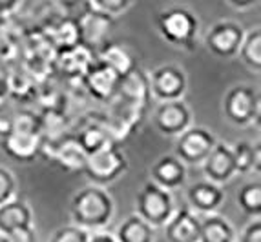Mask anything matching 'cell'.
I'll list each match as a JSON object with an SVG mask.
<instances>
[{
    "label": "cell",
    "mask_w": 261,
    "mask_h": 242,
    "mask_svg": "<svg viewBox=\"0 0 261 242\" xmlns=\"http://www.w3.org/2000/svg\"><path fill=\"white\" fill-rule=\"evenodd\" d=\"M115 97L121 99V100H124V102L135 104V106L146 109L150 99H152L148 75L144 73L141 68H134L130 73H126L124 77H121Z\"/></svg>",
    "instance_id": "15"
},
{
    "label": "cell",
    "mask_w": 261,
    "mask_h": 242,
    "mask_svg": "<svg viewBox=\"0 0 261 242\" xmlns=\"http://www.w3.org/2000/svg\"><path fill=\"white\" fill-rule=\"evenodd\" d=\"M0 242H9V240L6 237H0Z\"/></svg>",
    "instance_id": "42"
},
{
    "label": "cell",
    "mask_w": 261,
    "mask_h": 242,
    "mask_svg": "<svg viewBox=\"0 0 261 242\" xmlns=\"http://www.w3.org/2000/svg\"><path fill=\"white\" fill-rule=\"evenodd\" d=\"M88 242H117V238L113 237V235L110 233H90V238H88Z\"/></svg>",
    "instance_id": "39"
},
{
    "label": "cell",
    "mask_w": 261,
    "mask_h": 242,
    "mask_svg": "<svg viewBox=\"0 0 261 242\" xmlns=\"http://www.w3.org/2000/svg\"><path fill=\"white\" fill-rule=\"evenodd\" d=\"M44 35L48 37L49 44L53 46L57 53L71 49L81 44V37H79V26L75 17L71 15H61V17L53 20L48 27H44Z\"/></svg>",
    "instance_id": "20"
},
{
    "label": "cell",
    "mask_w": 261,
    "mask_h": 242,
    "mask_svg": "<svg viewBox=\"0 0 261 242\" xmlns=\"http://www.w3.org/2000/svg\"><path fill=\"white\" fill-rule=\"evenodd\" d=\"M240 242H261V219L254 217V221L247 224L243 233L240 235Z\"/></svg>",
    "instance_id": "34"
},
{
    "label": "cell",
    "mask_w": 261,
    "mask_h": 242,
    "mask_svg": "<svg viewBox=\"0 0 261 242\" xmlns=\"http://www.w3.org/2000/svg\"><path fill=\"white\" fill-rule=\"evenodd\" d=\"M150 93L159 102L165 100H177L185 95L188 86L187 73L177 64H165L153 69L152 75H148Z\"/></svg>",
    "instance_id": "10"
},
{
    "label": "cell",
    "mask_w": 261,
    "mask_h": 242,
    "mask_svg": "<svg viewBox=\"0 0 261 242\" xmlns=\"http://www.w3.org/2000/svg\"><path fill=\"white\" fill-rule=\"evenodd\" d=\"M238 206L243 209L247 215L259 217L261 213V184L259 182H248L238 190L236 195Z\"/></svg>",
    "instance_id": "28"
},
{
    "label": "cell",
    "mask_w": 261,
    "mask_h": 242,
    "mask_svg": "<svg viewBox=\"0 0 261 242\" xmlns=\"http://www.w3.org/2000/svg\"><path fill=\"white\" fill-rule=\"evenodd\" d=\"M11 69L13 68L9 64V56L4 55V53H0V82H6V78H8Z\"/></svg>",
    "instance_id": "38"
},
{
    "label": "cell",
    "mask_w": 261,
    "mask_h": 242,
    "mask_svg": "<svg viewBox=\"0 0 261 242\" xmlns=\"http://www.w3.org/2000/svg\"><path fill=\"white\" fill-rule=\"evenodd\" d=\"M144 117V108H139L135 104L124 102V100L113 97L108 102V113L102 117L106 130L115 144L124 142L139 128L141 120Z\"/></svg>",
    "instance_id": "8"
},
{
    "label": "cell",
    "mask_w": 261,
    "mask_h": 242,
    "mask_svg": "<svg viewBox=\"0 0 261 242\" xmlns=\"http://www.w3.org/2000/svg\"><path fill=\"white\" fill-rule=\"evenodd\" d=\"M42 153L66 173H83L88 159V153L75 140V137H64L61 140H53V142H42L40 155Z\"/></svg>",
    "instance_id": "12"
},
{
    "label": "cell",
    "mask_w": 261,
    "mask_h": 242,
    "mask_svg": "<svg viewBox=\"0 0 261 242\" xmlns=\"http://www.w3.org/2000/svg\"><path fill=\"white\" fill-rule=\"evenodd\" d=\"M79 26V37H81V46L92 51L93 55H99L100 49L110 42L112 31L115 27V18L100 9L93 8L90 0H86L81 8L79 15L75 17Z\"/></svg>",
    "instance_id": "4"
},
{
    "label": "cell",
    "mask_w": 261,
    "mask_h": 242,
    "mask_svg": "<svg viewBox=\"0 0 261 242\" xmlns=\"http://www.w3.org/2000/svg\"><path fill=\"white\" fill-rule=\"evenodd\" d=\"M134 0H90V4L93 8L100 9V11H105L108 15H119V13H124L128 8L132 6Z\"/></svg>",
    "instance_id": "33"
},
{
    "label": "cell",
    "mask_w": 261,
    "mask_h": 242,
    "mask_svg": "<svg viewBox=\"0 0 261 242\" xmlns=\"http://www.w3.org/2000/svg\"><path fill=\"white\" fill-rule=\"evenodd\" d=\"M2 149L15 162H33L40 155L42 133H40V115L28 109H18L13 126L8 135L0 138Z\"/></svg>",
    "instance_id": "1"
},
{
    "label": "cell",
    "mask_w": 261,
    "mask_h": 242,
    "mask_svg": "<svg viewBox=\"0 0 261 242\" xmlns=\"http://www.w3.org/2000/svg\"><path fill=\"white\" fill-rule=\"evenodd\" d=\"M18 109H20V104L6 89L0 91V138L9 133Z\"/></svg>",
    "instance_id": "29"
},
{
    "label": "cell",
    "mask_w": 261,
    "mask_h": 242,
    "mask_svg": "<svg viewBox=\"0 0 261 242\" xmlns=\"http://www.w3.org/2000/svg\"><path fill=\"white\" fill-rule=\"evenodd\" d=\"M216 144L218 140L214 133H210L205 128H199V126L187 128L183 133L177 135L175 157L183 160L185 164H201Z\"/></svg>",
    "instance_id": "9"
},
{
    "label": "cell",
    "mask_w": 261,
    "mask_h": 242,
    "mask_svg": "<svg viewBox=\"0 0 261 242\" xmlns=\"http://www.w3.org/2000/svg\"><path fill=\"white\" fill-rule=\"evenodd\" d=\"M90 233H92V231L79 228V226H75V224L64 226V228L57 229L49 242H88Z\"/></svg>",
    "instance_id": "31"
},
{
    "label": "cell",
    "mask_w": 261,
    "mask_h": 242,
    "mask_svg": "<svg viewBox=\"0 0 261 242\" xmlns=\"http://www.w3.org/2000/svg\"><path fill=\"white\" fill-rule=\"evenodd\" d=\"M53 2H55V4L62 9V11H68V13H71V11H75V9L81 8L86 0H53Z\"/></svg>",
    "instance_id": "36"
},
{
    "label": "cell",
    "mask_w": 261,
    "mask_h": 242,
    "mask_svg": "<svg viewBox=\"0 0 261 242\" xmlns=\"http://www.w3.org/2000/svg\"><path fill=\"white\" fill-rule=\"evenodd\" d=\"M17 193V178L13 173L0 166V204L11 200Z\"/></svg>",
    "instance_id": "32"
},
{
    "label": "cell",
    "mask_w": 261,
    "mask_h": 242,
    "mask_svg": "<svg viewBox=\"0 0 261 242\" xmlns=\"http://www.w3.org/2000/svg\"><path fill=\"white\" fill-rule=\"evenodd\" d=\"M261 168V146L259 142L254 144V171H259Z\"/></svg>",
    "instance_id": "41"
},
{
    "label": "cell",
    "mask_w": 261,
    "mask_h": 242,
    "mask_svg": "<svg viewBox=\"0 0 261 242\" xmlns=\"http://www.w3.org/2000/svg\"><path fill=\"white\" fill-rule=\"evenodd\" d=\"M119 80H121V77L110 66L99 60L97 56L95 60L90 64V68L86 69V73L81 77V82H83V87L86 89L88 95L99 100V102L106 104L117 93Z\"/></svg>",
    "instance_id": "13"
},
{
    "label": "cell",
    "mask_w": 261,
    "mask_h": 242,
    "mask_svg": "<svg viewBox=\"0 0 261 242\" xmlns=\"http://www.w3.org/2000/svg\"><path fill=\"white\" fill-rule=\"evenodd\" d=\"M236 231L232 224L221 215H206V219L201 221L199 240L197 242H234Z\"/></svg>",
    "instance_id": "25"
},
{
    "label": "cell",
    "mask_w": 261,
    "mask_h": 242,
    "mask_svg": "<svg viewBox=\"0 0 261 242\" xmlns=\"http://www.w3.org/2000/svg\"><path fill=\"white\" fill-rule=\"evenodd\" d=\"M150 178L153 184L165 190H175L187 178V164L175 155H163L153 162L150 169Z\"/></svg>",
    "instance_id": "18"
},
{
    "label": "cell",
    "mask_w": 261,
    "mask_h": 242,
    "mask_svg": "<svg viewBox=\"0 0 261 242\" xmlns=\"http://www.w3.org/2000/svg\"><path fill=\"white\" fill-rule=\"evenodd\" d=\"M135 209H137L135 215H139L152 228H163L170 219V215L174 213V200H172V195L168 190L157 186L150 180L137 193Z\"/></svg>",
    "instance_id": "7"
},
{
    "label": "cell",
    "mask_w": 261,
    "mask_h": 242,
    "mask_svg": "<svg viewBox=\"0 0 261 242\" xmlns=\"http://www.w3.org/2000/svg\"><path fill=\"white\" fill-rule=\"evenodd\" d=\"M113 199L100 186H86L73 195L70 202L71 221L75 226L88 231H97L110 224L113 217Z\"/></svg>",
    "instance_id": "2"
},
{
    "label": "cell",
    "mask_w": 261,
    "mask_h": 242,
    "mask_svg": "<svg viewBox=\"0 0 261 242\" xmlns=\"http://www.w3.org/2000/svg\"><path fill=\"white\" fill-rule=\"evenodd\" d=\"M201 221L188 207L174 209L165 224V235L168 242H197L199 240Z\"/></svg>",
    "instance_id": "17"
},
{
    "label": "cell",
    "mask_w": 261,
    "mask_h": 242,
    "mask_svg": "<svg viewBox=\"0 0 261 242\" xmlns=\"http://www.w3.org/2000/svg\"><path fill=\"white\" fill-rule=\"evenodd\" d=\"M245 29L234 20L216 22L205 37V46L212 55L219 58H232L238 55L243 42Z\"/></svg>",
    "instance_id": "11"
},
{
    "label": "cell",
    "mask_w": 261,
    "mask_h": 242,
    "mask_svg": "<svg viewBox=\"0 0 261 242\" xmlns=\"http://www.w3.org/2000/svg\"><path fill=\"white\" fill-rule=\"evenodd\" d=\"M190 108L181 99L165 100L157 106L155 113H153V126L159 133L166 135V137H177L187 128H190Z\"/></svg>",
    "instance_id": "14"
},
{
    "label": "cell",
    "mask_w": 261,
    "mask_h": 242,
    "mask_svg": "<svg viewBox=\"0 0 261 242\" xmlns=\"http://www.w3.org/2000/svg\"><path fill=\"white\" fill-rule=\"evenodd\" d=\"M28 226H33V211L28 202L13 197L8 202L0 204V237Z\"/></svg>",
    "instance_id": "21"
},
{
    "label": "cell",
    "mask_w": 261,
    "mask_h": 242,
    "mask_svg": "<svg viewBox=\"0 0 261 242\" xmlns=\"http://www.w3.org/2000/svg\"><path fill=\"white\" fill-rule=\"evenodd\" d=\"M157 31L175 48L192 49L199 31V20L187 8H168L157 15Z\"/></svg>",
    "instance_id": "3"
},
{
    "label": "cell",
    "mask_w": 261,
    "mask_h": 242,
    "mask_svg": "<svg viewBox=\"0 0 261 242\" xmlns=\"http://www.w3.org/2000/svg\"><path fill=\"white\" fill-rule=\"evenodd\" d=\"M93 60H95V55L79 44L71 49L57 53L55 66L66 78H81Z\"/></svg>",
    "instance_id": "22"
},
{
    "label": "cell",
    "mask_w": 261,
    "mask_h": 242,
    "mask_svg": "<svg viewBox=\"0 0 261 242\" xmlns=\"http://www.w3.org/2000/svg\"><path fill=\"white\" fill-rule=\"evenodd\" d=\"M201 164H203V173H205L206 180L219 184V186L228 182L236 175L232 149L226 144H216Z\"/></svg>",
    "instance_id": "16"
},
{
    "label": "cell",
    "mask_w": 261,
    "mask_h": 242,
    "mask_svg": "<svg viewBox=\"0 0 261 242\" xmlns=\"http://www.w3.org/2000/svg\"><path fill=\"white\" fill-rule=\"evenodd\" d=\"M223 113L232 126L247 128L259 118V95L254 87L238 84L226 91L223 97Z\"/></svg>",
    "instance_id": "6"
},
{
    "label": "cell",
    "mask_w": 261,
    "mask_h": 242,
    "mask_svg": "<svg viewBox=\"0 0 261 242\" xmlns=\"http://www.w3.org/2000/svg\"><path fill=\"white\" fill-rule=\"evenodd\" d=\"M97 58L105 62L106 66H110L119 77H124V75L130 73L134 68H137L135 56L132 55L124 46H121V44H117V42H112V40L100 49Z\"/></svg>",
    "instance_id": "23"
},
{
    "label": "cell",
    "mask_w": 261,
    "mask_h": 242,
    "mask_svg": "<svg viewBox=\"0 0 261 242\" xmlns=\"http://www.w3.org/2000/svg\"><path fill=\"white\" fill-rule=\"evenodd\" d=\"M238 55H240L243 64L247 66L250 71L259 73L261 71V29L259 27L245 33Z\"/></svg>",
    "instance_id": "27"
},
{
    "label": "cell",
    "mask_w": 261,
    "mask_h": 242,
    "mask_svg": "<svg viewBox=\"0 0 261 242\" xmlns=\"http://www.w3.org/2000/svg\"><path fill=\"white\" fill-rule=\"evenodd\" d=\"M226 2L236 9H248L257 4V0H226Z\"/></svg>",
    "instance_id": "40"
},
{
    "label": "cell",
    "mask_w": 261,
    "mask_h": 242,
    "mask_svg": "<svg viewBox=\"0 0 261 242\" xmlns=\"http://www.w3.org/2000/svg\"><path fill=\"white\" fill-rule=\"evenodd\" d=\"M126 169L128 159L121 152L119 144H108V146L100 147V149L88 155L83 173L95 186L105 188L115 182L119 177H122Z\"/></svg>",
    "instance_id": "5"
},
{
    "label": "cell",
    "mask_w": 261,
    "mask_h": 242,
    "mask_svg": "<svg viewBox=\"0 0 261 242\" xmlns=\"http://www.w3.org/2000/svg\"><path fill=\"white\" fill-rule=\"evenodd\" d=\"M232 149L234 157V168L236 173L245 175V173L254 171V146L248 142H238Z\"/></svg>",
    "instance_id": "30"
},
{
    "label": "cell",
    "mask_w": 261,
    "mask_h": 242,
    "mask_svg": "<svg viewBox=\"0 0 261 242\" xmlns=\"http://www.w3.org/2000/svg\"><path fill=\"white\" fill-rule=\"evenodd\" d=\"M6 17V15H0V20H2V18H4Z\"/></svg>",
    "instance_id": "43"
},
{
    "label": "cell",
    "mask_w": 261,
    "mask_h": 242,
    "mask_svg": "<svg viewBox=\"0 0 261 242\" xmlns=\"http://www.w3.org/2000/svg\"><path fill=\"white\" fill-rule=\"evenodd\" d=\"M9 242H37V233L33 226H28V228H20L13 233L6 235Z\"/></svg>",
    "instance_id": "35"
},
{
    "label": "cell",
    "mask_w": 261,
    "mask_h": 242,
    "mask_svg": "<svg viewBox=\"0 0 261 242\" xmlns=\"http://www.w3.org/2000/svg\"><path fill=\"white\" fill-rule=\"evenodd\" d=\"M75 140L84 147V152H86L88 155L97 152V149H100V147L108 146V144H115L112 140V137H110L102 118L86 122V124L79 130V133L75 135Z\"/></svg>",
    "instance_id": "24"
},
{
    "label": "cell",
    "mask_w": 261,
    "mask_h": 242,
    "mask_svg": "<svg viewBox=\"0 0 261 242\" xmlns=\"http://www.w3.org/2000/svg\"><path fill=\"white\" fill-rule=\"evenodd\" d=\"M115 238L117 242H153L155 233L152 226L139 215H132L119 224Z\"/></svg>",
    "instance_id": "26"
},
{
    "label": "cell",
    "mask_w": 261,
    "mask_h": 242,
    "mask_svg": "<svg viewBox=\"0 0 261 242\" xmlns=\"http://www.w3.org/2000/svg\"><path fill=\"white\" fill-rule=\"evenodd\" d=\"M22 0H0V15H11L18 9Z\"/></svg>",
    "instance_id": "37"
},
{
    "label": "cell",
    "mask_w": 261,
    "mask_h": 242,
    "mask_svg": "<svg viewBox=\"0 0 261 242\" xmlns=\"http://www.w3.org/2000/svg\"><path fill=\"white\" fill-rule=\"evenodd\" d=\"M187 199L194 211L210 215L221 207L223 200H225V191L219 184H214L210 180H201L188 188Z\"/></svg>",
    "instance_id": "19"
}]
</instances>
